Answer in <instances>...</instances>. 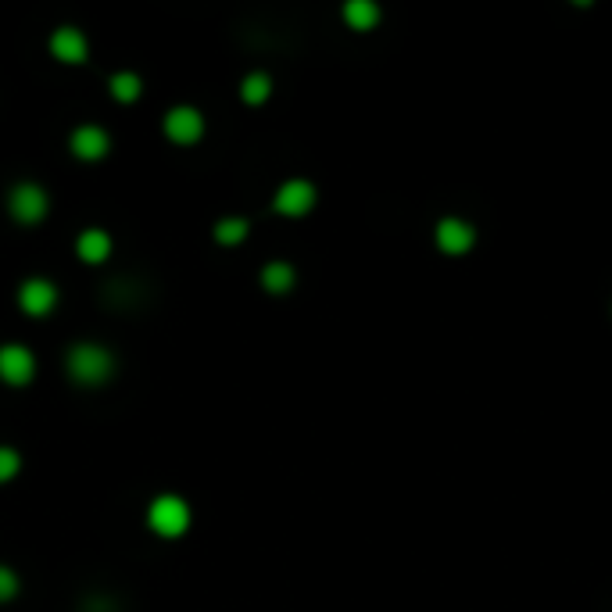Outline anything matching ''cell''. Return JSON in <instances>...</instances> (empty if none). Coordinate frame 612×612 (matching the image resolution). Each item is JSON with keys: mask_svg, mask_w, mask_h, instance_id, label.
<instances>
[{"mask_svg": "<svg viewBox=\"0 0 612 612\" xmlns=\"http://www.w3.org/2000/svg\"><path fill=\"white\" fill-rule=\"evenodd\" d=\"M115 369H119V358L111 355L104 344H97V340H79L65 355L68 380L79 383V387H104L115 376Z\"/></svg>", "mask_w": 612, "mask_h": 612, "instance_id": "obj_1", "label": "cell"}, {"mask_svg": "<svg viewBox=\"0 0 612 612\" xmlns=\"http://www.w3.org/2000/svg\"><path fill=\"white\" fill-rule=\"evenodd\" d=\"M190 523H194V512H190L187 498H179V494H158L147 505V527L158 537H165V541L183 537L190 530Z\"/></svg>", "mask_w": 612, "mask_h": 612, "instance_id": "obj_2", "label": "cell"}, {"mask_svg": "<svg viewBox=\"0 0 612 612\" xmlns=\"http://www.w3.org/2000/svg\"><path fill=\"white\" fill-rule=\"evenodd\" d=\"M47 212H51V197L33 179H22L8 190V215L18 226H40Z\"/></svg>", "mask_w": 612, "mask_h": 612, "instance_id": "obj_3", "label": "cell"}, {"mask_svg": "<svg viewBox=\"0 0 612 612\" xmlns=\"http://www.w3.org/2000/svg\"><path fill=\"white\" fill-rule=\"evenodd\" d=\"M204 129H208V122H204L201 108H194V104H176V108L165 111V119H162L165 140H169V144H176V147L201 144Z\"/></svg>", "mask_w": 612, "mask_h": 612, "instance_id": "obj_4", "label": "cell"}, {"mask_svg": "<svg viewBox=\"0 0 612 612\" xmlns=\"http://www.w3.org/2000/svg\"><path fill=\"white\" fill-rule=\"evenodd\" d=\"M61 290L47 276H29V280L18 283V308L29 315V319H47V315L58 308Z\"/></svg>", "mask_w": 612, "mask_h": 612, "instance_id": "obj_5", "label": "cell"}, {"mask_svg": "<svg viewBox=\"0 0 612 612\" xmlns=\"http://www.w3.org/2000/svg\"><path fill=\"white\" fill-rule=\"evenodd\" d=\"M36 380V355L26 344H0V383L8 387H29Z\"/></svg>", "mask_w": 612, "mask_h": 612, "instance_id": "obj_6", "label": "cell"}, {"mask_svg": "<svg viewBox=\"0 0 612 612\" xmlns=\"http://www.w3.org/2000/svg\"><path fill=\"white\" fill-rule=\"evenodd\" d=\"M315 201H319V190H315L308 179H287V183H280V190L272 194V208L280 215H287V219L308 215L315 208Z\"/></svg>", "mask_w": 612, "mask_h": 612, "instance_id": "obj_7", "label": "cell"}, {"mask_svg": "<svg viewBox=\"0 0 612 612\" xmlns=\"http://www.w3.org/2000/svg\"><path fill=\"white\" fill-rule=\"evenodd\" d=\"M47 51H51L54 61H61V65H86L90 61V40H86L83 29L76 26H58L51 33V40H47Z\"/></svg>", "mask_w": 612, "mask_h": 612, "instance_id": "obj_8", "label": "cell"}, {"mask_svg": "<svg viewBox=\"0 0 612 612\" xmlns=\"http://www.w3.org/2000/svg\"><path fill=\"white\" fill-rule=\"evenodd\" d=\"M68 151L76 154L79 162H101L111 151V133L104 126H97V122H83L68 136Z\"/></svg>", "mask_w": 612, "mask_h": 612, "instance_id": "obj_9", "label": "cell"}, {"mask_svg": "<svg viewBox=\"0 0 612 612\" xmlns=\"http://www.w3.org/2000/svg\"><path fill=\"white\" fill-rule=\"evenodd\" d=\"M111 251H115V240L101 226H90V230H83L76 237V258L86 265H104L111 258Z\"/></svg>", "mask_w": 612, "mask_h": 612, "instance_id": "obj_10", "label": "cell"}, {"mask_svg": "<svg viewBox=\"0 0 612 612\" xmlns=\"http://www.w3.org/2000/svg\"><path fill=\"white\" fill-rule=\"evenodd\" d=\"M476 233L469 222L462 219H441L437 222V247H441L444 255H466L469 247H473Z\"/></svg>", "mask_w": 612, "mask_h": 612, "instance_id": "obj_11", "label": "cell"}, {"mask_svg": "<svg viewBox=\"0 0 612 612\" xmlns=\"http://www.w3.org/2000/svg\"><path fill=\"white\" fill-rule=\"evenodd\" d=\"M262 287H265V294H290L294 290V283H298V272H294V265L290 262H265L262 265Z\"/></svg>", "mask_w": 612, "mask_h": 612, "instance_id": "obj_12", "label": "cell"}, {"mask_svg": "<svg viewBox=\"0 0 612 612\" xmlns=\"http://www.w3.org/2000/svg\"><path fill=\"white\" fill-rule=\"evenodd\" d=\"M344 22L355 33H369V29L380 26V8H376L373 0H348L344 4Z\"/></svg>", "mask_w": 612, "mask_h": 612, "instance_id": "obj_13", "label": "cell"}, {"mask_svg": "<svg viewBox=\"0 0 612 612\" xmlns=\"http://www.w3.org/2000/svg\"><path fill=\"white\" fill-rule=\"evenodd\" d=\"M108 94H111V101L133 104V101H140V94H144V79L136 76V72H129V68H122V72H115V76L108 79Z\"/></svg>", "mask_w": 612, "mask_h": 612, "instance_id": "obj_14", "label": "cell"}, {"mask_svg": "<svg viewBox=\"0 0 612 612\" xmlns=\"http://www.w3.org/2000/svg\"><path fill=\"white\" fill-rule=\"evenodd\" d=\"M272 94V76L269 72H247L244 83H240V101L251 104V108H258V104H265Z\"/></svg>", "mask_w": 612, "mask_h": 612, "instance_id": "obj_15", "label": "cell"}, {"mask_svg": "<svg viewBox=\"0 0 612 612\" xmlns=\"http://www.w3.org/2000/svg\"><path fill=\"white\" fill-rule=\"evenodd\" d=\"M247 233H251V222H247L244 215H226V219L215 222V240H219V244H226V247L247 240Z\"/></svg>", "mask_w": 612, "mask_h": 612, "instance_id": "obj_16", "label": "cell"}, {"mask_svg": "<svg viewBox=\"0 0 612 612\" xmlns=\"http://www.w3.org/2000/svg\"><path fill=\"white\" fill-rule=\"evenodd\" d=\"M18 473H22V455L11 444H0V487L11 484Z\"/></svg>", "mask_w": 612, "mask_h": 612, "instance_id": "obj_17", "label": "cell"}, {"mask_svg": "<svg viewBox=\"0 0 612 612\" xmlns=\"http://www.w3.org/2000/svg\"><path fill=\"white\" fill-rule=\"evenodd\" d=\"M18 591H22V580H18V573L11 570V566H4V562H0V605L11 602V598H18Z\"/></svg>", "mask_w": 612, "mask_h": 612, "instance_id": "obj_18", "label": "cell"}, {"mask_svg": "<svg viewBox=\"0 0 612 612\" xmlns=\"http://www.w3.org/2000/svg\"><path fill=\"white\" fill-rule=\"evenodd\" d=\"M83 612H115V605H111V602H101V598H94V602H86Z\"/></svg>", "mask_w": 612, "mask_h": 612, "instance_id": "obj_19", "label": "cell"}]
</instances>
